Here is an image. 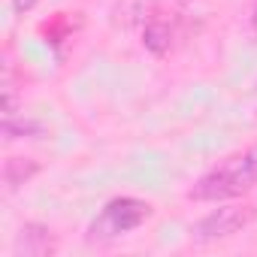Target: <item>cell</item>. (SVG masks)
Here are the masks:
<instances>
[{"label": "cell", "instance_id": "4", "mask_svg": "<svg viewBox=\"0 0 257 257\" xmlns=\"http://www.w3.org/2000/svg\"><path fill=\"white\" fill-rule=\"evenodd\" d=\"M158 16V0H118L112 19L121 28H146Z\"/></svg>", "mask_w": 257, "mask_h": 257}, {"label": "cell", "instance_id": "8", "mask_svg": "<svg viewBox=\"0 0 257 257\" xmlns=\"http://www.w3.org/2000/svg\"><path fill=\"white\" fill-rule=\"evenodd\" d=\"M43 127L37 121H16V118H4V137L7 140H19V137H28V134H40Z\"/></svg>", "mask_w": 257, "mask_h": 257}, {"label": "cell", "instance_id": "5", "mask_svg": "<svg viewBox=\"0 0 257 257\" xmlns=\"http://www.w3.org/2000/svg\"><path fill=\"white\" fill-rule=\"evenodd\" d=\"M55 251V236L43 224H25L19 239H16V254L25 257H46Z\"/></svg>", "mask_w": 257, "mask_h": 257}, {"label": "cell", "instance_id": "7", "mask_svg": "<svg viewBox=\"0 0 257 257\" xmlns=\"http://www.w3.org/2000/svg\"><path fill=\"white\" fill-rule=\"evenodd\" d=\"M34 173H37V161H31V158H10L4 164V185H7V191L22 188Z\"/></svg>", "mask_w": 257, "mask_h": 257}, {"label": "cell", "instance_id": "6", "mask_svg": "<svg viewBox=\"0 0 257 257\" xmlns=\"http://www.w3.org/2000/svg\"><path fill=\"white\" fill-rule=\"evenodd\" d=\"M173 25L170 22H164V19H152L146 28H143V46L152 52V55H167L170 49H173Z\"/></svg>", "mask_w": 257, "mask_h": 257}, {"label": "cell", "instance_id": "2", "mask_svg": "<svg viewBox=\"0 0 257 257\" xmlns=\"http://www.w3.org/2000/svg\"><path fill=\"white\" fill-rule=\"evenodd\" d=\"M152 215V206L143 203V200H134V197H121V200H112L103 215L91 224V239H115L121 233H131L137 230L146 218Z\"/></svg>", "mask_w": 257, "mask_h": 257}, {"label": "cell", "instance_id": "1", "mask_svg": "<svg viewBox=\"0 0 257 257\" xmlns=\"http://www.w3.org/2000/svg\"><path fill=\"white\" fill-rule=\"evenodd\" d=\"M257 185V146L248 149L239 158H230L227 164H221L218 170L206 173L194 188L191 197L194 200H224V197H236L245 194Z\"/></svg>", "mask_w": 257, "mask_h": 257}, {"label": "cell", "instance_id": "3", "mask_svg": "<svg viewBox=\"0 0 257 257\" xmlns=\"http://www.w3.org/2000/svg\"><path fill=\"white\" fill-rule=\"evenodd\" d=\"M248 221H251V209L227 206V209H218L209 218H203L194 227V239H200V242H218V239H227V236L239 233Z\"/></svg>", "mask_w": 257, "mask_h": 257}, {"label": "cell", "instance_id": "9", "mask_svg": "<svg viewBox=\"0 0 257 257\" xmlns=\"http://www.w3.org/2000/svg\"><path fill=\"white\" fill-rule=\"evenodd\" d=\"M13 7H16V13H31L37 7V0H13Z\"/></svg>", "mask_w": 257, "mask_h": 257}, {"label": "cell", "instance_id": "10", "mask_svg": "<svg viewBox=\"0 0 257 257\" xmlns=\"http://www.w3.org/2000/svg\"><path fill=\"white\" fill-rule=\"evenodd\" d=\"M251 25H254V31H257V0H254V13H251Z\"/></svg>", "mask_w": 257, "mask_h": 257}]
</instances>
